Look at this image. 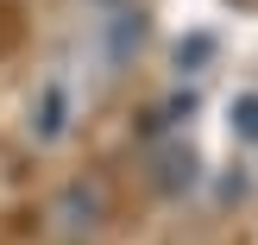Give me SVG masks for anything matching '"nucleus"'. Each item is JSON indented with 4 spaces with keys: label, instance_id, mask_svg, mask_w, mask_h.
<instances>
[{
    "label": "nucleus",
    "instance_id": "1",
    "mask_svg": "<svg viewBox=\"0 0 258 245\" xmlns=\"http://www.w3.org/2000/svg\"><path fill=\"white\" fill-rule=\"evenodd\" d=\"M63 132H70V88H63V82H44L38 101H32V138L57 145Z\"/></svg>",
    "mask_w": 258,
    "mask_h": 245
},
{
    "label": "nucleus",
    "instance_id": "2",
    "mask_svg": "<svg viewBox=\"0 0 258 245\" xmlns=\"http://www.w3.org/2000/svg\"><path fill=\"white\" fill-rule=\"evenodd\" d=\"M233 132L258 145V95H239V101H233Z\"/></svg>",
    "mask_w": 258,
    "mask_h": 245
}]
</instances>
